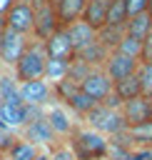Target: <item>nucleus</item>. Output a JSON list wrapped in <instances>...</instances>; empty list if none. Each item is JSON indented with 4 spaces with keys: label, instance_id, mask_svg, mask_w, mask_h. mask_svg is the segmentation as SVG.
Here are the masks:
<instances>
[{
    "label": "nucleus",
    "instance_id": "obj_37",
    "mask_svg": "<svg viewBox=\"0 0 152 160\" xmlns=\"http://www.w3.org/2000/svg\"><path fill=\"white\" fill-rule=\"evenodd\" d=\"M0 105H2V95H0Z\"/></svg>",
    "mask_w": 152,
    "mask_h": 160
},
{
    "label": "nucleus",
    "instance_id": "obj_13",
    "mask_svg": "<svg viewBox=\"0 0 152 160\" xmlns=\"http://www.w3.org/2000/svg\"><path fill=\"white\" fill-rule=\"evenodd\" d=\"M120 110H122V118L127 120V125H137V122L152 120V98L137 95L132 100H125L120 105Z\"/></svg>",
    "mask_w": 152,
    "mask_h": 160
},
{
    "label": "nucleus",
    "instance_id": "obj_9",
    "mask_svg": "<svg viewBox=\"0 0 152 160\" xmlns=\"http://www.w3.org/2000/svg\"><path fill=\"white\" fill-rule=\"evenodd\" d=\"M20 138H25V140L35 142L37 148H52L55 142H60L57 132L50 128V122L45 120V115H40V118L30 120V122L20 130Z\"/></svg>",
    "mask_w": 152,
    "mask_h": 160
},
{
    "label": "nucleus",
    "instance_id": "obj_28",
    "mask_svg": "<svg viewBox=\"0 0 152 160\" xmlns=\"http://www.w3.org/2000/svg\"><path fill=\"white\" fill-rule=\"evenodd\" d=\"M137 78H140V85H142V95L152 98V62H140Z\"/></svg>",
    "mask_w": 152,
    "mask_h": 160
},
{
    "label": "nucleus",
    "instance_id": "obj_14",
    "mask_svg": "<svg viewBox=\"0 0 152 160\" xmlns=\"http://www.w3.org/2000/svg\"><path fill=\"white\" fill-rule=\"evenodd\" d=\"M122 138L127 140V145L132 150H152V120H145V122H137V125H127Z\"/></svg>",
    "mask_w": 152,
    "mask_h": 160
},
{
    "label": "nucleus",
    "instance_id": "obj_16",
    "mask_svg": "<svg viewBox=\"0 0 152 160\" xmlns=\"http://www.w3.org/2000/svg\"><path fill=\"white\" fill-rule=\"evenodd\" d=\"M110 2H112V0H87V5H85V10H82V18H80V20H85V22H87L90 28H95V30L105 28V25H107Z\"/></svg>",
    "mask_w": 152,
    "mask_h": 160
},
{
    "label": "nucleus",
    "instance_id": "obj_12",
    "mask_svg": "<svg viewBox=\"0 0 152 160\" xmlns=\"http://www.w3.org/2000/svg\"><path fill=\"white\" fill-rule=\"evenodd\" d=\"M45 120L50 122V128L57 132V138H70V132L77 128L75 125V120H72V115H70V110L62 105V102H50L47 108H45Z\"/></svg>",
    "mask_w": 152,
    "mask_h": 160
},
{
    "label": "nucleus",
    "instance_id": "obj_3",
    "mask_svg": "<svg viewBox=\"0 0 152 160\" xmlns=\"http://www.w3.org/2000/svg\"><path fill=\"white\" fill-rule=\"evenodd\" d=\"M82 120H85L87 128L102 132L105 138H115V135H120V132L127 130V120L122 118V110L120 108H112L107 102H97Z\"/></svg>",
    "mask_w": 152,
    "mask_h": 160
},
{
    "label": "nucleus",
    "instance_id": "obj_34",
    "mask_svg": "<svg viewBox=\"0 0 152 160\" xmlns=\"http://www.w3.org/2000/svg\"><path fill=\"white\" fill-rule=\"evenodd\" d=\"M25 2H30V5L35 8V5H40V2H45V0H25Z\"/></svg>",
    "mask_w": 152,
    "mask_h": 160
},
{
    "label": "nucleus",
    "instance_id": "obj_6",
    "mask_svg": "<svg viewBox=\"0 0 152 160\" xmlns=\"http://www.w3.org/2000/svg\"><path fill=\"white\" fill-rule=\"evenodd\" d=\"M2 25L7 30H15V32H22V35H32V25H35V8L25 0H17L10 12L2 18Z\"/></svg>",
    "mask_w": 152,
    "mask_h": 160
},
{
    "label": "nucleus",
    "instance_id": "obj_4",
    "mask_svg": "<svg viewBox=\"0 0 152 160\" xmlns=\"http://www.w3.org/2000/svg\"><path fill=\"white\" fill-rule=\"evenodd\" d=\"M30 42V35H22V32H15V30H7L0 20V65L12 70V65L20 60L22 50L27 48Z\"/></svg>",
    "mask_w": 152,
    "mask_h": 160
},
{
    "label": "nucleus",
    "instance_id": "obj_27",
    "mask_svg": "<svg viewBox=\"0 0 152 160\" xmlns=\"http://www.w3.org/2000/svg\"><path fill=\"white\" fill-rule=\"evenodd\" d=\"M115 50H120V52H125V55H130V58H137V60H140V55H142V40H135V38L125 35Z\"/></svg>",
    "mask_w": 152,
    "mask_h": 160
},
{
    "label": "nucleus",
    "instance_id": "obj_35",
    "mask_svg": "<svg viewBox=\"0 0 152 160\" xmlns=\"http://www.w3.org/2000/svg\"><path fill=\"white\" fill-rule=\"evenodd\" d=\"M37 160H50V155H40V158H37Z\"/></svg>",
    "mask_w": 152,
    "mask_h": 160
},
{
    "label": "nucleus",
    "instance_id": "obj_30",
    "mask_svg": "<svg viewBox=\"0 0 152 160\" xmlns=\"http://www.w3.org/2000/svg\"><path fill=\"white\" fill-rule=\"evenodd\" d=\"M150 2L152 0H125V8H127V15H140V12H147L150 10Z\"/></svg>",
    "mask_w": 152,
    "mask_h": 160
},
{
    "label": "nucleus",
    "instance_id": "obj_10",
    "mask_svg": "<svg viewBox=\"0 0 152 160\" xmlns=\"http://www.w3.org/2000/svg\"><path fill=\"white\" fill-rule=\"evenodd\" d=\"M20 98L27 105H37V108H47L50 100L55 98L52 82H47L45 78L40 80H30V82H20Z\"/></svg>",
    "mask_w": 152,
    "mask_h": 160
},
{
    "label": "nucleus",
    "instance_id": "obj_19",
    "mask_svg": "<svg viewBox=\"0 0 152 160\" xmlns=\"http://www.w3.org/2000/svg\"><path fill=\"white\" fill-rule=\"evenodd\" d=\"M152 28V12H140V15H132L127 22H125V35L135 38V40H145L147 32Z\"/></svg>",
    "mask_w": 152,
    "mask_h": 160
},
{
    "label": "nucleus",
    "instance_id": "obj_2",
    "mask_svg": "<svg viewBox=\"0 0 152 160\" xmlns=\"http://www.w3.org/2000/svg\"><path fill=\"white\" fill-rule=\"evenodd\" d=\"M45 68H47V52L42 48L40 40L30 38L27 48L22 50L20 60L12 65V75L17 82H30V80H40L45 78Z\"/></svg>",
    "mask_w": 152,
    "mask_h": 160
},
{
    "label": "nucleus",
    "instance_id": "obj_23",
    "mask_svg": "<svg viewBox=\"0 0 152 160\" xmlns=\"http://www.w3.org/2000/svg\"><path fill=\"white\" fill-rule=\"evenodd\" d=\"M62 105H65L70 112H75V115H80V118H85V115H87V112L97 105V100H92L90 95H85L82 90H77V92H75L72 98H67Z\"/></svg>",
    "mask_w": 152,
    "mask_h": 160
},
{
    "label": "nucleus",
    "instance_id": "obj_24",
    "mask_svg": "<svg viewBox=\"0 0 152 160\" xmlns=\"http://www.w3.org/2000/svg\"><path fill=\"white\" fill-rule=\"evenodd\" d=\"M97 38H100V42H102L105 48L115 50V48L120 45V40L125 38V25H105V28L97 30Z\"/></svg>",
    "mask_w": 152,
    "mask_h": 160
},
{
    "label": "nucleus",
    "instance_id": "obj_33",
    "mask_svg": "<svg viewBox=\"0 0 152 160\" xmlns=\"http://www.w3.org/2000/svg\"><path fill=\"white\" fill-rule=\"evenodd\" d=\"M15 2H17V0H0V20H2V18L10 12V8H12Z\"/></svg>",
    "mask_w": 152,
    "mask_h": 160
},
{
    "label": "nucleus",
    "instance_id": "obj_21",
    "mask_svg": "<svg viewBox=\"0 0 152 160\" xmlns=\"http://www.w3.org/2000/svg\"><path fill=\"white\" fill-rule=\"evenodd\" d=\"M0 95H2V102H10V105H20L22 98H20V82L15 80L12 70L10 72H0Z\"/></svg>",
    "mask_w": 152,
    "mask_h": 160
},
{
    "label": "nucleus",
    "instance_id": "obj_29",
    "mask_svg": "<svg viewBox=\"0 0 152 160\" xmlns=\"http://www.w3.org/2000/svg\"><path fill=\"white\" fill-rule=\"evenodd\" d=\"M50 160H77L75 158V152H72V148L65 142V140H60V142H55L52 148H50Z\"/></svg>",
    "mask_w": 152,
    "mask_h": 160
},
{
    "label": "nucleus",
    "instance_id": "obj_7",
    "mask_svg": "<svg viewBox=\"0 0 152 160\" xmlns=\"http://www.w3.org/2000/svg\"><path fill=\"white\" fill-rule=\"evenodd\" d=\"M102 70L110 75L112 82H120V80H125V78H130V75H135L140 70V60L137 58H130V55H125L120 50H110Z\"/></svg>",
    "mask_w": 152,
    "mask_h": 160
},
{
    "label": "nucleus",
    "instance_id": "obj_11",
    "mask_svg": "<svg viewBox=\"0 0 152 160\" xmlns=\"http://www.w3.org/2000/svg\"><path fill=\"white\" fill-rule=\"evenodd\" d=\"M42 48H45L50 60H72V55H75L67 28H57L47 40H42Z\"/></svg>",
    "mask_w": 152,
    "mask_h": 160
},
{
    "label": "nucleus",
    "instance_id": "obj_26",
    "mask_svg": "<svg viewBox=\"0 0 152 160\" xmlns=\"http://www.w3.org/2000/svg\"><path fill=\"white\" fill-rule=\"evenodd\" d=\"M127 20H130V15L125 8V0H112L110 10H107V25H125Z\"/></svg>",
    "mask_w": 152,
    "mask_h": 160
},
{
    "label": "nucleus",
    "instance_id": "obj_25",
    "mask_svg": "<svg viewBox=\"0 0 152 160\" xmlns=\"http://www.w3.org/2000/svg\"><path fill=\"white\" fill-rule=\"evenodd\" d=\"M67 70H70V60H50L47 58V68H45V80L47 82H60L67 78Z\"/></svg>",
    "mask_w": 152,
    "mask_h": 160
},
{
    "label": "nucleus",
    "instance_id": "obj_22",
    "mask_svg": "<svg viewBox=\"0 0 152 160\" xmlns=\"http://www.w3.org/2000/svg\"><path fill=\"white\" fill-rule=\"evenodd\" d=\"M112 92H115V98H117L120 102H125V100H132V98L142 95V85H140L137 72H135V75H130V78H125V80H120V82H115Z\"/></svg>",
    "mask_w": 152,
    "mask_h": 160
},
{
    "label": "nucleus",
    "instance_id": "obj_18",
    "mask_svg": "<svg viewBox=\"0 0 152 160\" xmlns=\"http://www.w3.org/2000/svg\"><path fill=\"white\" fill-rule=\"evenodd\" d=\"M40 158V148L25 138L17 135V140L10 145V150L5 152V160H37Z\"/></svg>",
    "mask_w": 152,
    "mask_h": 160
},
{
    "label": "nucleus",
    "instance_id": "obj_17",
    "mask_svg": "<svg viewBox=\"0 0 152 160\" xmlns=\"http://www.w3.org/2000/svg\"><path fill=\"white\" fill-rule=\"evenodd\" d=\"M67 32H70V40H72L75 52L85 50L90 42H95V40H97V30H95V28H90L85 20H75L72 25H67Z\"/></svg>",
    "mask_w": 152,
    "mask_h": 160
},
{
    "label": "nucleus",
    "instance_id": "obj_31",
    "mask_svg": "<svg viewBox=\"0 0 152 160\" xmlns=\"http://www.w3.org/2000/svg\"><path fill=\"white\" fill-rule=\"evenodd\" d=\"M15 140H17V132L15 130H0V150L2 152H7Z\"/></svg>",
    "mask_w": 152,
    "mask_h": 160
},
{
    "label": "nucleus",
    "instance_id": "obj_36",
    "mask_svg": "<svg viewBox=\"0 0 152 160\" xmlns=\"http://www.w3.org/2000/svg\"><path fill=\"white\" fill-rule=\"evenodd\" d=\"M0 160H5V152H2V150H0Z\"/></svg>",
    "mask_w": 152,
    "mask_h": 160
},
{
    "label": "nucleus",
    "instance_id": "obj_15",
    "mask_svg": "<svg viewBox=\"0 0 152 160\" xmlns=\"http://www.w3.org/2000/svg\"><path fill=\"white\" fill-rule=\"evenodd\" d=\"M52 5H55V15H57L60 28H67L75 20L82 18V10H85L87 0H52Z\"/></svg>",
    "mask_w": 152,
    "mask_h": 160
},
{
    "label": "nucleus",
    "instance_id": "obj_20",
    "mask_svg": "<svg viewBox=\"0 0 152 160\" xmlns=\"http://www.w3.org/2000/svg\"><path fill=\"white\" fill-rule=\"evenodd\" d=\"M80 60H85L87 65H92V68H102L105 65V60H107V55H110V48H105L102 42H100V38L95 40V42H90L85 50H80V52H75Z\"/></svg>",
    "mask_w": 152,
    "mask_h": 160
},
{
    "label": "nucleus",
    "instance_id": "obj_32",
    "mask_svg": "<svg viewBox=\"0 0 152 160\" xmlns=\"http://www.w3.org/2000/svg\"><path fill=\"white\" fill-rule=\"evenodd\" d=\"M140 62H152V28H150L147 38L142 40V55H140Z\"/></svg>",
    "mask_w": 152,
    "mask_h": 160
},
{
    "label": "nucleus",
    "instance_id": "obj_1",
    "mask_svg": "<svg viewBox=\"0 0 152 160\" xmlns=\"http://www.w3.org/2000/svg\"><path fill=\"white\" fill-rule=\"evenodd\" d=\"M65 142L72 148L77 160H107L110 158V138H105L102 132H97L87 125L75 128Z\"/></svg>",
    "mask_w": 152,
    "mask_h": 160
},
{
    "label": "nucleus",
    "instance_id": "obj_8",
    "mask_svg": "<svg viewBox=\"0 0 152 160\" xmlns=\"http://www.w3.org/2000/svg\"><path fill=\"white\" fill-rule=\"evenodd\" d=\"M57 28H60V22H57L52 0H45V2H40V5H35V25H32V35H30V38H35V40L42 42V40H47Z\"/></svg>",
    "mask_w": 152,
    "mask_h": 160
},
{
    "label": "nucleus",
    "instance_id": "obj_5",
    "mask_svg": "<svg viewBox=\"0 0 152 160\" xmlns=\"http://www.w3.org/2000/svg\"><path fill=\"white\" fill-rule=\"evenodd\" d=\"M112 88H115V82L110 80V75H107L102 68H92V70L82 78V82H80V90H82L85 95H90L92 100H97V102H105V100L112 95Z\"/></svg>",
    "mask_w": 152,
    "mask_h": 160
}]
</instances>
